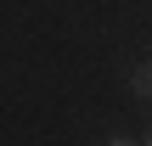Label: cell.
<instances>
[{
	"mask_svg": "<svg viewBox=\"0 0 152 146\" xmlns=\"http://www.w3.org/2000/svg\"><path fill=\"white\" fill-rule=\"evenodd\" d=\"M141 141H147V146H152V129H147V135H141Z\"/></svg>",
	"mask_w": 152,
	"mask_h": 146,
	"instance_id": "7a4b0ae2",
	"label": "cell"
},
{
	"mask_svg": "<svg viewBox=\"0 0 152 146\" xmlns=\"http://www.w3.org/2000/svg\"><path fill=\"white\" fill-rule=\"evenodd\" d=\"M135 90H141V96H152V62H147V68H135Z\"/></svg>",
	"mask_w": 152,
	"mask_h": 146,
	"instance_id": "6da1fadb",
	"label": "cell"
}]
</instances>
